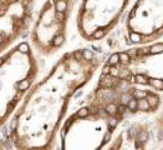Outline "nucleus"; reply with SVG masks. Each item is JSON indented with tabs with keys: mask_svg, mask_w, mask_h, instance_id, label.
<instances>
[{
	"mask_svg": "<svg viewBox=\"0 0 163 150\" xmlns=\"http://www.w3.org/2000/svg\"><path fill=\"white\" fill-rule=\"evenodd\" d=\"M98 59L86 49L61 56L29 88L11 116L9 142L16 149L50 148L74 94L92 78Z\"/></svg>",
	"mask_w": 163,
	"mask_h": 150,
	"instance_id": "f257e3e1",
	"label": "nucleus"
},
{
	"mask_svg": "<svg viewBox=\"0 0 163 150\" xmlns=\"http://www.w3.org/2000/svg\"><path fill=\"white\" fill-rule=\"evenodd\" d=\"M39 75V63L29 42H18L0 55V128L4 126Z\"/></svg>",
	"mask_w": 163,
	"mask_h": 150,
	"instance_id": "f03ea898",
	"label": "nucleus"
},
{
	"mask_svg": "<svg viewBox=\"0 0 163 150\" xmlns=\"http://www.w3.org/2000/svg\"><path fill=\"white\" fill-rule=\"evenodd\" d=\"M75 0H45L30 24V45L34 52L50 56L66 42L67 24Z\"/></svg>",
	"mask_w": 163,
	"mask_h": 150,
	"instance_id": "7ed1b4c3",
	"label": "nucleus"
},
{
	"mask_svg": "<svg viewBox=\"0 0 163 150\" xmlns=\"http://www.w3.org/2000/svg\"><path fill=\"white\" fill-rule=\"evenodd\" d=\"M35 3L36 0H0V55L29 29Z\"/></svg>",
	"mask_w": 163,
	"mask_h": 150,
	"instance_id": "20e7f679",
	"label": "nucleus"
},
{
	"mask_svg": "<svg viewBox=\"0 0 163 150\" xmlns=\"http://www.w3.org/2000/svg\"><path fill=\"white\" fill-rule=\"evenodd\" d=\"M122 0H82L77 16L81 35L90 40L102 38Z\"/></svg>",
	"mask_w": 163,
	"mask_h": 150,
	"instance_id": "39448f33",
	"label": "nucleus"
}]
</instances>
